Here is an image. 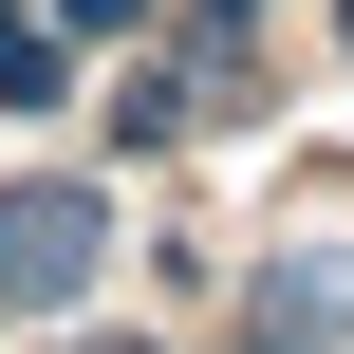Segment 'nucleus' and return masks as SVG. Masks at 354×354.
Returning a JSON list of instances; mask_svg holds the SVG:
<instances>
[{
	"instance_id": "obj_1",
	"label": "nucleus",
	"mask_w": 354,
	"mask_h": 354,
	"mask_svg": "<svg viewBox=\"0 0 354 354\" xmlns=\"http://www.w3.org/2000/svg\"><path fill=\"white\" fill-rule=\"evenodd\" d=\"M112 261V187H0V317H56Z\"/></svg>"
},
{
	"instance_id": "obj_2",
	"label": "nucleus",
	"mask_w": 354,
	"mask_h": 354,
	"mask_svg": "<svg viewBox=\"0 0 354 354\" xmlns=\"http://www.w3.org/2000/svg\"><path fill=\"white\" fill-rule=\"evenodd\" d=\"M243 336H261V354H354V280H336V261H280V280L243 299Z\"/></svg>"
},
{
	"instance_id": "obj_3",
	"label": "nucleus",
	"mask_w": 354,
	"mask_h": 354,
	"mask_svg": "<svg viewBox=\"0 0 354 354\" xmlns=\"http://www.w3.org/2000/svg\"><path fill=\"white\" fill-rule=\"evenodd\" d=\"M0 93H56V37H37L19 0H0Z\"/></svg>"
},
{
	"instance_id": "obj_4",
	"label": "nucleus",
	"mask_w": 354,
	"mask_h": 354,
	"mask_svg": "<svg viewBox=\"0 0 354 354\" xmlns=\"http://www.w3.org/2000/svg\"><path fill=\"white\" fill-rule=\"evenodd\" d=\"M56 19H75V37H149V0H56Z\"/></svg>"
},
{
	"instance_id": "obj_5",
	"label": "nucleus",
	"mask_w": 354,
	"mask_h": 354,
	"mask_svg": "<svg viewBox=\"0 0 354 354\" xmlns=\"http://www.w3.org/2000/svg\"><path fill=\"white\" fill-rule=\"evenodd\" d=\"M205 19H243V0H205Z\"/></svg>"
},
{
	"instance_id": "obj_6",
	"label": "nucleus",
	"mask_w": 354,
	"mask_h": 354,
	"mask_svg": "<svg viewBox=\"0 0 354 354\" xmlns=\"http://www.w3.org/2000/svg\"><path fill=\"white\" fill-rule=\"evenodd\" d=\"M336 37H354V0H336Z\"/></svg>"
}]
</instances>
